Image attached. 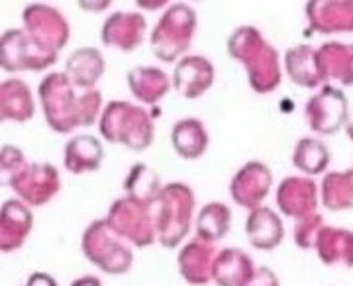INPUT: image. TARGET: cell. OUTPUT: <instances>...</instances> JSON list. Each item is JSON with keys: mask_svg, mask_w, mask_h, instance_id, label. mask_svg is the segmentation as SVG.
Masks as SVG:
<instances>
[{"mask_svg": "<svg viewBox=\"0 0 353 286\" xmlns=\"http://www.w3.org/2000/svg\"><path fill=\"white\" fill-rule=\"evenodd\" d=\"M148 32V20L139 12H114L110 14L101 30V39L106 48L132 53L141 45Z\"/></svg>", "mask_w": 353, "mask_h": 286, "instance_id": "15", "label": "cell"}, {"mask_svg": "<svg viewBox=\"0 0 353 286\" xmlns=\"http://www.w3.org/2000/svg\"><path fill=\"white\" fill-rule=\"evenodd\" d=\"M330 159L332 155L326 143L316 137L299 139V143L292 151V167L299 169L304 176H318V174L326 173Z\"/></svg>", "mask_w": 353, "mask_h": 286, "instance_id": "32", "label": "cell"}, {"mask_svg": "<svg viewBox=\"0 0 353 286\" xmlns=\"http://www.w3.org/2000/svg\"><path fill=\"white\" fill-rule=\"evenodd\" d=\"M106 71L104 55L97 48H79L65 61V75L79 90H94Z\"/></svg>", "mask_w": 353, "mask_h": 286, "instance_id": "22", "label": "cell"}, {"mask_svg": "<svg viewBox=\"0 0 353 286\" xmlns=\"http://www.w3.org/2000/svg\"><path fill=\"white\" fill-rule=\"evenodd\" d=\"M26 165H28V161H26L24 153L18 150L16 145H10V143L2 145V151H0V174H2L4 185H8L10 178H14L20 171H24Z\"/></svg>", "mask_w": 353, "mask_h": 286, "instance_id": "35", "label": "cell"}, {"mask_svg": "<svg viewBox=\"0 0 353 286\" xmlns=\"http://www.w3.org/2000/svg\"><path fill=\"white\" fill-rule=\"evenodd\" d=\"M285 73L292 85L301 88H322L328 85L322 73L318 50L306 43L285 51Z\"/></svg>", "mask_w": 353, "mask_h": 286, "instance_id": "19", "label": "cell"}, {"mask_svg": "<svg viewBox=\"0 0 353 286\" xmlns=\"http://www.w3.org/2000/svg\"><path fill=\"white\" fill-rule=\"evenodd\" d=\"M55 63L57 55L39 48L24 28H10L0 38V65L6 73L43 71Z\"/></svg>", "mask_w": 353, "mask_h": 286, "instance_id": "9", "label": "cell"}, {"mask_svg": "<svg viewBox=\"0 0 353 286\" xmlns=\"http://www.w3.org/2000/svg\"><path fill=\"white\" fill-rule=\"evenodd\" d=\"M248 286H281L279 276L269 267H257V273Z\"/></svg>", "mask_w": 353, "mask_h": 286, "instance_id": "36", "label": "cell"}, {"mask_svg": "<svg viewBox=\"0 0 353 286\" xmlns=\"http://www.w3.org/2000/svg\"><path fill=\"white\" fill-rule=\"evenodd\" d=\"M99 130L108 143H118L132 151L152 147L155 136L152 114L128 100H110L104 106Z\"/></svg>", "mask_w": 353, "mask_h": 286, "instance_id": "2", "label": "cell"}, {"mask_svg": "<svg viewBox=\"0 0 353 286\" xmlns=\"http://www.w3.org/2000/svg\"><path fill=\"white\" fill-rule=\"evenodd\" d=\"M245 236L252 247L259 251H273L285 239V225L277 212L269 206H259L245 218Z\"/></svg>", "mask_w": 353, "mask_h": 286, "instance_id": "21", "label": "cell"}, {"mask_svg": "<svg viewBox=\"0 0 353 286\" xmlns=\"http://www.w3.org/2000/svg\"><path fill=\"white\" fill-rule=\"evenodd\" d=\"M304 116L308 127L314 134L334 136L350 120V102L341 88L324 85L308 99L304 106Z\"/></svg>", "mask_w": 353, "mask_h": 286, "instance_id": "10", "label": "cell"}, {"mask_svg": "<svg viewBox=\"0 0 353 286\" xmlns=\"http://www.w3.org/2000/svg\"><path fill=\"white\" fill-rule=\"evenodd\" d=\"M216 255L218 251L212 243H206L199 237L187 241L176 255V265L183 280L192 286L208 285L212 280Z\"/></svg>", "mask_w": 353, "mask_h": 286, "instance_id": "17", "label": "cell"}, {"mask_svg": "<svg viewBox=\"0 0 353 286\" xmlns=\"http://www.w3.org/2000/svg\"><path fill=\"white\" fill-rule=\"evenodd\" d=\"M228 55L243 65L248 83L257 94L277 90L283 79L279 51L253 25H240L228 38Z\"/></svg>", "mask_w": 353, "mask_h": 286, "instance_id": "1", "label": "cell"}, {"mask_svg": "<svg viewBox=\"0 0 353 286\" xmlns=\"http://www.w3.org/2000/svg\"><path fill=\"white\" fill-rule=\"evenodd\" d=\"M79 96L65 73H48L39 81V104L46 122L55 134H69L79 127Z\"/></svg>", "mask_w": 353, "mask_h": 286, "instance_id": "6", "label": "cell"}, {"mask_svg": "<svg viewBox=\"0 0 353 286\" xmlns=\"http://www.w3.org/2000/svg\"><path fill=\"white\" fill-rule=\"evenodd\" d=\"M163 187L165 185H161L159 174L145 163L132 165V169L128 171L126 178H124V192L128 198H132L145 208H153L157 204V200L163 192Z\"/></svg>", "mask_w": 353, "mask_h": 286, "instance_id": "29", "label": "cell"}, {"mask_svg": "<svg viewBox=\"0 0 353 286\" xmlns=\"http://www.w3.org/2000/svg\"><path fill=\"white\" fill-rule=\"evenodd\" d=\"M232 225V210L228 208L224 202H208L204 204L194 220V232L196 237L212 243L224 239L230 232Z\"/></svg>", "mask_w": 353, "mask_h": 286, "instance_id": "30", "label": "cell"}, {"mask_svg": "<svg viewBox=\"0 0 353 286\" xmlns=\"http://www.w3.org/2000/svg\"><path fill=\"white\" fill-rule=\"evenodd\" d=\"M275 202L279 210L287 218L301 220L310 214H316L320 202V190L316 187L314 178L310 176H287L279 183L275 192Z\"/></svg>", "mask_w": 353, "mask_h": 286, "instance_id": "13", "label": "cell"}, {"mask_svg": "<svg viewBox=\"0 0 353 286\" xmlns=\"http://www.w3.org/2000/svg\"><path fill=\"white\" fill-rule=\"evenodd\" d=\"M8 187L26 206L39 208L57 196L61 190V176L51 163H28L24 171L10 178Z\"/></svg>", "mask_w": 353, "mask_h": 286, "instance_id": "11", "label": "cell"}, {"mask_svg": "<svg viewBox=\"0 0 353 286\" xmlns=\"http://www.w3.org/2000/svg\"><path fill=\"white\" fill-rule=\"evenodd\" d=\"M345 134H347V137L353 141V114H350V120H347V124H345Z\"/></svg>", "mask_w": 353, "mask_h": 286, "instance_id": "39", "label": "cell"}, {"mask_svg": "<svg viewBox=\"0 0 353 286\" xmlns=\"http://www.w3.org/2000/svg\"><path fill=\"white\" fill-rule=\"evenodd\" d=\"M208 130L196 118H183L171 127V145L179 157L194 161L201 159L208 150Z\"/></svg>", "mask_w": 353, "mask_h": 286, "instance_id": "27", "label": "cell"}, {"mask_svg": "<svg viewBox=\"0 0 353 286\" xmlns=\"http://www.w3.org/2000/svg\"><path fill=\"white\" fill-rule=\"evenodd\" d=\"M273 187V173L263 161H248L230 181V196L245 208L255 210L263 206V200Z\"/></svg>", "mask_w": 353, "mask_h": 286, "instance_id": "12", "label": "cell"}, {"mask_svg": "<svg viewBox=\"0 0 353 286\" xmlns=\"http://www.w3.org/2000/svg\"><path fill=\"white\" fill-rule=\"evenodd\" d=\"M199 25L194 8L185 2L167 6L150 36L153 55L163 63H179L189 55L192 38Z\"/></svg>", "mask_w": 353, "mask_h": 286, "instance_id": "3", "label": "cell"}, {"mask_svg": "<svg viewBox=\"0 0 353 286\" xmlns=\"http://www.w3.org/2000/svg\"><path fill=\"white\" fill-rule=\"evenodd\" d=\"M104 161V147L99 137L81 134L67 141L63 151V165L71 174L99 171Z\"/></svg>", "mask_w": 353, "mask_h": 286, "instance_id": "25", "label": "cell"}, {"mask_svg": "<svg viewBox=\"0 0 353 286\" xmlns=\"http://www.w3.org/2000/svg\"><path fill=\"white\" fill-rule=\"evenodd\" d=\"M36 114V100L22 79H6L0 85V120L24 124Z\"/></svg>", "mask_w": 353, "mask_h": 286, "instance_id": "24", "label": "cell"}, {"mask_svg": "<svg viewBox=\"0 0 353 286\" xmlns=\"http://www.w3.org/2000/svg\"><path fill=\"white\" fill-rule=\"evenodd\" d=\"M71 286H102L101 278L99 276H92V274H87V276H81V278H75Z\"/></svg>", "mask_w": 353, "mask_h": 286, "instance_id": "38", "label": "cell"}, {"mask_svg": "<svg viewBox=\"0 0 353 286\" xmlns=\"http://www.w3.org/2000/svg\"><path fill=\"white\" fill-rule=\"evenodd\" d=\"M196 198L189 185L169 183L165 185L161 196L157 200L155 212V229L157 243L165 249L179 247L189 236L192 218H194Z\"/></svg>", "mask_w": 353, "mask_h": 286, "instance_id": "4", "label": "cell"}, {"mask_svg": "<svg viewBox=\"0 0 353 286\" xmlns=\"http://www.w3.org/2000/svg\"><path fill=\"white\" fill-rule=\"evenodd\" d=\"M320 200L330 212L353 210V169L326 174L320 185Z\"/></svg>", "mask_w": 353, "mask_h": 286, "instance_id": "31", "label": "cell"}, {"mask_svg": "<svg viewBox=\"0 0 353 286\" xmlns=\"http://www.w3.org/2000/svg\"><path fill=\"white\" fill-rule=\"evenodd\" d=\"M24 286H59V285H57V280H55L51 274L38 271V273H32L30 276H28V280H26Z\"/></svg>", "mask_w": 353, "mask_h": 286, "instance_id": "37", "label": "cell"}, {"mask_svg": "<svg viewBox=\"0 0 353 286\" xmlns=\"http://www.w3.org/2000/svg\"><path fill=\"white\" fill-rule=\"evenodd\" d=\"M118 236L134 247H150L157 241L155 214L128 196L114 200L104 218Z\"/></svg>", "mask_w": 353, "mask_h": 286, "instance_id": "7", "label": "cell"}, {"mask_svg": "<svg viewBox=\"0 0 353 286\" xmlns=\"http://www.w3.org/2000/svg\"><path fill=\"white\" fill-rule=\"evenodd\" d=\"M126 81L134 99L139 100L141 104H148V106L161 102L169 94V90L173 88V79H169L163 69H157L152 65L130 69Z\"/></svg>", "mask_w": 353, "mask_h": 286, "instance_id": "23", "label": "cell"}, {"mask_svg": "<svg viewBox=\"0 0 353 286\" xmlns=\"http://www.w3.org/2000/svg\"><path fill=\"white\" fill-rule=\"evenodd\" d=\"M34 229V212L22 200H6L0 208V251L10 253L26 243Z\"/></svg>", "mask_w": 353, "mask_h": 286, "instance_id": "18", "label": "cell"}, {"mask_svg": "<svg viewBox=\"0 0 353 286\" xmlns=\"http://www.w3.org/2000/svg\"><path fill=\"white\" fill-rule=\"evenodd\" d=\"M318 57L326 83L353 87V43L326 41L318 48Z\"/></svg>", "mask_w": 353, "mask_h": 286, "instance_id": "26", "label": "cell"}, {"mask_svg": "<svg viewBox=\"0 0 353 286\" xmlns=\"http://www.w3.org/2000/svg\"><path fill=\"white\" fill-rule=\"evenodd\" d=\"M81 249L88 263L106 274H126L134 265V251L114 232L106 220L87 225L81 239Z\"/></svg>", "mask_w": 353, "mask_h": 286, "instance_id": "5", "label": "cell"}, {"mask_svg": "<svg viewBox=\"0 0 353 286\" xmlns=\"http://www.w3.org/2000/svg\"><path fill=\"white\" fill-rule=\"evenodd\" d=\"M255 273L257 267L243 249L226 247L216 255L212 280L216 286H248Z\"/></svg>", "mask_w": 353, "mask_h": 286, "instance_id": "20", "label": "cell"}, {"mask_svg": "<svg viewBox=\"0 0 353 286\" xmlns=\"http://www.w3.org/2000/svg\"><path fill=\"white\" fill-rule=\"evenodd\" d=\"M102 94L101 90H85L79 96V127H88L102 116Z\"/></svg>", "mask_w": 353, "mask_h": 286, "instance_id": "34", "label": "cell"}, {"mask_svg": "<svg viewBox=\"0 0 353 286\" xmlns=\"http://www.w3.org/2000/svg\"><path fill=\"white\" fill-rule=\"evenodd\" d=\"M316 255L324 265L353 267V232L336 225H326L316 241Z\"/></svg>", "mask_w": 353, "mask_h": 286, "instance_id": "28", "label": "cell"}, {"mask_svg": "<svg viewBox=\"0 0 353 286\" xmlns=\"http://www.w3.org/2000/svg\"><path fill=\"white\" fill-rule=\"evenodd\" d=\"M304 14L312 32L353 34V0H308Z\"/></svg>", "mask_w": 353, "mask_h": 286, "instance_id": "14", "label": "cell"}, {"mask_svg": "<svg viewBox=\"0 0 353 286\" xmlns=\"http://www.w3.org/2000/svg\"><path fill=\"white\" fill-rule=\"evenodd\" d=\"M326 227V222H324V216L322 214H310L306 218H301V220H294V225H292V239H294V245L296 247L304 249H316V241L320 237V232Z\"/></svg>", "mask_w": 353, "mask_h": 286, "instance_id": "33", "label": "cell"}, {"mask_svg": "<svg viewBox=\"0 0 353 286\" xmlns=\"http://www.w3.org/2000/svg\"><path fill=\"white\" fill-rule=\"evenodd\" d=\"M214 65L202 55H187L175 65L173 88L185 100L204 96L214 85Z\"/></svg>", "mask_w": 353, "mask_h": 286, "instance_id": "16", "label": "cell"}, {"mask_svg": "<svg viewBox=\"0 0 353 286\" xmlns=\"http://www.w3.org/2000/svg\"><path fill=\"white\" fill-rule=\"evenodd\" d=\"M26 34L38 43L39 48L50 51L53 55H59L69 43L71 38V25L63 14L55 6L43 2H30L22 10Z\"/></svg>", "mask_w": 353, "mask_h": 286, "instance_id": "8", "label": "cell"}]
</instances>
